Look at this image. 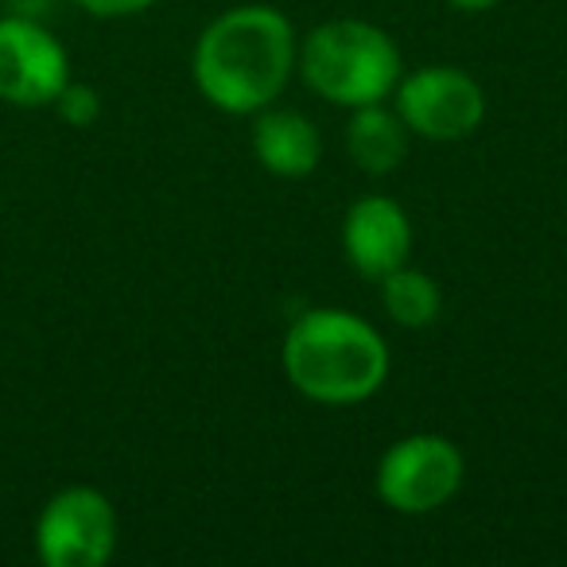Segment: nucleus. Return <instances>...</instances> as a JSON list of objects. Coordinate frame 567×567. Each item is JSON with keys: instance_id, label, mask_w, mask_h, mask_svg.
I'll list each match as a JSON object with an SVG mask.
<instances>
[{"instance_id": "nucleus-5", "label": "nucleus", "mask_w": 567, "mask_h": 567, "mask_svg": "<svg viewBox=\"0 0 567 567\" xmlns=\"http://www.w3.org/2000/svg\"><path fill=\"white\" fill-rule=\"evenodd\" d=\"M35 544L51 567H102L117 548V513L102 489L71 486L43 505Z\"/></svg>"}, {"instance_id": "nucleus-8", "label": "nucleus", "mask_w": 567, "mask_h": 567, "mask_svg": "<svg viewBox=\"0 0 567 567\" xmlns=\"http://www.w3.org/2000/svg\"><path fill=\"white\" fill-rule=\"evenodd\" d=\"M347 260L370 280H381L412 257V221L401 203L389 195H365L347 210L342 221Z\"/></svg>"}, {"instance_id": "nucleus-6", "label": "nucleus", "mask_w": 567, "mask_h": 567, "mask_svg": "<svg viewBox=\"0 0 567 567\" xmlns=\"http://www.w3.org/2000/svg\"><path fill=\"white\" fill-rule=\"evenodd\" d=\"M396 113L424 141H463L486 117V94L458 66H420L396 82Z\"/></svg>"}, {"instance_id": "nucleus-10", "label": "nucleus", "mask_w": 567, "mask_h": 567, "mask_svg": "<svg viewBox=\"0 0 567 567\" xmlns=\"http://www.w3.org/2000/svg\"><path fill=\"white\" fill-rule=\"evenodd\" d=\"M347 152L362 172L389 175L409 156V125L401 121V113L385 110L381 102L358 105L347 125Z\"/></svg>"}, {"instance_id": "nucleus-2", "label": "nucleus", "mask_w": 567, "mask_h": 567, "mask_svg": "<svg viewBox=\"0 0 567 567\" xmlns=\"http://www.w3.org/2000/svg\"><path fill=\"white\" fill-rule=\"evenodd\" d=\"M284 378L319 404L370 401L389 378V347L378 327L342 308H311L288 327Z\"/></svg>"}, {"instance_id": "nucleus-9", "label": "nucleus", "mask_w": 567, "mask_h": 567, "mask_svg": "<svg viewBox=\"0 0 567 567\" xmlns=\"http://www.w3.org/2000/svg\"><path fill=\"white\" fill-rule=\"evenodd\" d=\"M252 152L260 167L280 179H303L319 167L323 141L319 128L296 110H260L252 125Z\"/></svg>"}, {"instance_id": "nucleus-13", "label": "nucleus", "mask_w": 567, "mask_h": 567, "mask_svg": "<svg viewBox=\"0 0 567 567\" xmlns=\"http://www.w3.org/2000/svg\"><path fill=\"white\" fill-rule=\"evenodd\" d=\"M79 4L94 17H133V12L152 9L156 0H79Z\"/></svg>"}, {"instance_id": "nucleus-1", "label": "nucleus", "mask_w": 567, "mask_h": 567, "mask_svg": "<svg viewBox=\"0 0 567 567\" xmlns=\"http://www.w3.org/2000/svg\"><path fill=\"white\" fill-rule=\"evenodd\" d=\"M296 55L292 20L268 4H241L198 35L195 86L221 113H260L292 82Z\"/></svg>"}, {"instance_id": "nucleus-14", "label": "nucleus", "mask_w": 567, "mask_h": 567, "mask_svg": "<svg viewBox=\"0 0 567 567\" xmlns=\"http://www.w3.org/2000/svg\"><path fill=\"white\" fill-rule=\"evenodd\" d=\"M447 4H455V9H463V12H486V9H494L497 0H447Z\"/></svg>"}, {"instance_id": "nucleus-4", "label": "nucleus", "mask_w": 567, "mask_h": 567, "mask_svg": "<svg viewBox=\"0 0 567 567\" xmlns=\"http://www.w3.org/2000/svg\"><path fill=\"white\" fill-rule=\"evenodd\" d=\"M463 451L435 432L396 440L378 463V497L396 513L424 517L447 505L463 486Z\"/></svg>"}, {"instance_id": "nucleus-12", "label": "nucleus", "mask_w": 567, "mask_h": 567, "mask_svg": "<svg viewBox=\"0 0 567 567\" xmlns=\"http://www.w3.org/2000/svg\"><path fill=\"white\" fill-rule=\"evenodd\" d=\"M55 105H59V113H63L66 125H74V128L94 125L97 113H102V102H97V90L82 86V82H66V86L59 90Z\"/></svg>"}, {"instance_id": "nucleus-7", "label": "nucleus", "mask_w": 567, "mask_h": 567, "mask_svg": "<svg viewBox=\"0 0 567 567\" xmlns=\"http://www.w3.org/2000/svg\"><path fill=\"white\" fill-rule=\"evenodd\" d=\"M71 82L66 51L32 20H0V97L12 105H48Z\"/></svg>"}, {"instance_id": "nucleus-3", "label": "nucleus", "mask_w": 567, "mask_h": 567, "mask_svg": "<svg viewBox=\"0 0 567 567\" xmlns=\"http://www.w3.org/2000/svg\"><path fill=\"white\" fill-rule=\"evenodd\" d=\"M303 82L334 105L385 102L401 82V51L393 35L365 20H331L319 24L296 55Z\"/></svg>"}, {"instance_id": "nucleus-11", "label": "nucleus", "mask_w": 567, "mask_h": 567, "mask_svg": "<svg viewBox=\"0 0 567 567\" xmlns=\"http://www.w3.org/2000/svg\"><path fill=\"white\" fill-rule=\"evenodd\" d=\"M381 303H385L393 323L409 327V331H420V327L435 323V316H440V308H443V292L427 272L401 265L389 276H381Z\"/></svg>"}]
</instances>
